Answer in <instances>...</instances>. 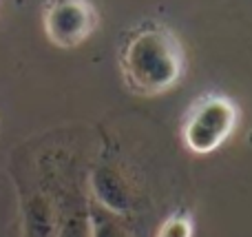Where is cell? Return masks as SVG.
<instances>
[{
    "instance_id": "obj_5",
    "label": "cell",
    "mask_w": 252,
    "mask_h": 237,
    "mask_svg": "<svg viewBox=\"0 0 252 237\" xmlns=\"http://www.w3.org/2000/svg\"><path fill=\"white\" fill-rule=\"evenodd\" d=\"M102 237H115V235H102Z\"/></svg>"
},
{
    "instance_id": "obj_1",
    "label": "cell",
    "mask_w": 252,
    "mask_h": 237,
    "mask_svg": "<svg viewBox=\"0 0 252 237\" xmlns=\"http://www.w3.org/2000/svg\"><path fill=\"white\" fill-rule=\"evenodd\" d=\"M186 69L179 38L166 25L146 20L130 29L120 49V71L135 96L153 98L177 87Z\"/></svg>"
},
{
    "instance_id": "obj_2",
    "label": "cell",
    "mask_w": 252,
    "mask_h": 237,
    "mask_svg": "<svg viewBox=\"0 0 252 237\" xmlns=\"http://www.w3.org/2000/svg\"><path fill=\"white\" fill-rule=\"evenodd\" d=\"M239 124L237 104L221 93H206L197 98L184 115L182 140L188 151L206 155L226 144Z\"/></svg>"
},
{
    "instance_id": "obj_4",
    "label": "cell",
    "mask_w": 252,
    "mask_h": 237,
    "mask_svg": "<svg viewBox=\"0 0 252 237\" xmlns=\"http://www.w3.org/2000/svg\"><path fill=\"white\" fill-rule=\"evenodd\" d=\"M192 235V224L190 217L184 215V213H177V215H170L168 220L161 224L157 237H190Z\"/></svg>"
},
{
    "instance_id": "obj_3",
    "label": "cell",
    "mask_w": 252,
    "mask_h": 237,
    "mask_svg": "<svg viewBox=\"0 0 252 237\" xmlns=\"http://www.w3.org/2000/svg\"><path fill=\"white\" fill-rule=\"evenodd\" d=\"M97 27V11L91 0H47L44 31L62 49L82 44Z\"/></svg>"
}]
</instances>
